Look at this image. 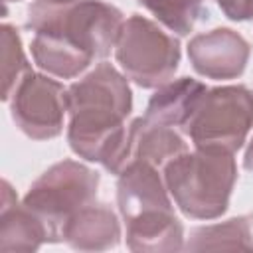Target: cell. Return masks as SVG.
<instances>
[{"label":"cell","mask_w":253,"mask_h":253,"mask_svg":"<svg viewBox=\"0 0 253 253\" xmlns=\"http://www.w3.org/2000/svg\"><path fill=\"white\" fill-rule=\"evenodd\" d=\"M67 142L71 150L119 174L128 162V128L132 93L126 75L111 63H99L67 87Z\"/></svg>","instance_id":"obj_1"},{"label":"cell","mask_w":253,"mask_h":253,"mask_svg":"<svg viewBox=\"0 0 253 253\" xmlns=\"http://www.w3.org/2000/svg\"><path fill=\"white\" fill-rule=\"evenodd\" d=\"M117 176V204L126 225V247L140 253L184 249V227L158 168L130 160Z\"/></svg>","instance_id":"obj_2"},{"label":"cell","mask_w":253,"mask_h":253,"mask_svg":"<svg viewBox=\"0 0 253 253\" xmlns=\"http://www.w3.org/2000/svg\"><path fill=\"white\" fill-rule=\"evenodd\" d=\"M166 188L186 217L215 219L225 213L237 180L233 154L196 148L162 168Z\"/></svg>","instance_id":"obj_3"},{"label":"cell","mask_w":253,"mask_h":253,"mask_svg":"<svg viewBox=\"0 0 253 253\" xmlns=\"http://www.w3.org/2000/svg\"><path fill=\"white\" fill-rule=\"evenodd\" d=\"M123 22L121 10L103 0H34L26 16L30 32L57 36L95 59L115 49Z\"/></svg>","instance_id":"obj_4"},{"label":"cell","mask_w":253,"mask_h":253,"mask_svg":"<svg viewBox=\"0 0 253 253\" xmlns=\"http://www.w3.org/2000/svg\"><path fill=\"white\" fill-rule=\"evenodd\" d=\"M99 174L77 160H61L49 166L26 192L24 206L45 225L49 243L63 241L67 221L97 200Z\"/></svg>","instance_id":"obj_5"},{"label":"cell","mask_w":253,"mask_h":253,"mask_svg":"<svg viewBox=\"0 0 253 253\" xmlns=\"http://www.w3.org/2000/svg\"><path fill=\"white\" fill-rule=\"evenodd\" d=\"M253 128V91L245 85L208 89L184 130L196 148L233 154Z\"/></svg>","instance_id":"obj_6"},{"label":"cell","mask_w":253,"mask_h":253,"mask_svg":"<svg viewBox=\"0 0 253 253\" xmlns=\"http://www.w3.org/2000/svg\"><path fill=\"white\" fill-rule=\"evenodd\" d=\"M115 57L126 79L138 87L156 89L174 77L180 63V43L156 22L132 14L123 22Z\"/></svg>","instance_id":"obj_7"},{"label":"cell","mask_w":253,"mask_h":253,"mask_svg":"<svg viewBox=\"0 0 253 253\" xmlns=\"http://www.w3.org/2000/svg\"><path fill=\"white\" fill-rule=\"evenodd\" d=\"M67 89L36 71H28L10 95V113L16 126L34 140H47L63 130Z\"/></svg>","instance_id":"obj_8"},{"label":"cell","mask_w":253,"mask_h":253,"mask_svg":"<svg viewBox=\"0 0 253 253\" xmlns=\"http://www.w3.org/2000/svg\"><path fill=\"white\" fill-rule=\"evenodd\" d=\"M247 40L229 30L215 28L198 34L188 43V59L192 67L208 79H235L245 71L249 59Z\"/></svg>","instance_id":"obj_9"},{"label":"cell","mask_w":253,"mask_h":253,"mask_svg":"<svg viewBox=\"0 0 253 253\" xmlns=\"http://www.w3.org/2000/svg\"><path fill=\"white\" fill-rule=\"evenodd\" d=\"M43 243H49L47 229L43 221L18 202L16 192L2 182V202H0V251H36Z\"/></svg>","instance_id":"obj_10"},{"label":"cell","mask_w":253,"mask_h":253,"mask_svg":"<svg viewBox=\"0 0 253 253\" xmlns=\"http://www.w3.org/2000/svg\"><path fill=\"white\" fill-rule=\"evenodd\" d=\"M63 241L77 251H105L121 241V223L107 204H89L81 208L65 225Z\"/></svg>","instance_id":"obj_11"},{"label":"cell","mask_w":253,"mask_h":253,"mask_svg":"<svg viewBox=\"0 0 253 253\" xmlns=\"http://www.w3.org/2000/svg\"><path fill=\"white\" fill-rule=\"evenodd\" d=\"M186 150V142L174 126L154 123L146 117H138L128 125V162L142 160L162 170Z\"/></svg>","instance_id":"obj_12"},{"label":"cell","mask_w":253,"mask_h":253,"mask_svg":"<svg viewBox=\"0 0 253 253\" xmlns=\"http://www.w3.org/2000/svg\"><path fill=\"white\" fill-rule=\"evenodd\" d=\"M206 85L192 77L170 79L160 85L146 105V119L166 126H186L198 103L206 93Z\"/></svg>","instance_id":"obj_13"},{"label":"cell","mask_w":253,"mask_h":253,"mask_svg":"<svg viewBox=\"0 0 253 253\" xmlns=\"http://www.w3.org/2000/svg\"><path fill=\"white\" fill-rule=\"evenodd\" d=\"M30 47L36 65L47 75L57 79L77 77L95 59L89 51L81 49L79 45L49 34H34Z\"/></svg>","instance_id":"obj_14"},{"label":"cell","mask_w":253,"mask_h":253,"mask_svg":"<svg viewBox=\"0 0 253 253\" xmlns=\"http://www.w3.org/2000/svg\"><path fill=\"white\" fill-rule=\"evenodd\" d=\"M251 215H237L219 223L202 225L192 231L190 241L184 245L190 251L204 249H235V247H251L253 231H251Z\"/></svg>","instance_id":"obj_15"},{"label":"cell","mask_w":253,"mask_h":253,"mask_svg":"<svg viewBox=\"0 0 253 253\" xmlns=\"http://www.w3.org/2000/svg\"><path fill=\"white\" fill-rule=\"evenodd\" d=\"M138 4L178 36L190 34L204 14V0H138Z\"/></svg>","instance_id":"obj_16"},{"label":"cell","mask_w":253,"mask_h":253,"mask_svg":"<svg viewBox=\"0 0 253 253\" xmlns=\"http://www.w3.org/2000/svg\"><path fill=\"white\" fill-rule=\"evenodd\" d=\"M32 71L22 49L20 34L14 26H2V99L8 101L24 75Z\"/></svg>","instance_id":"obj_17"},{"label":"cell","mask_w":253,"mask_h":253,"mask_svg":"<svg viewBox=\"0 0 253 253\" xmlns=\"http://www.w3.org/2000/svg\"><path fill=\"white\" fill-rule=\"evenodd\" d=\"M221 12L233 22H245L253 18V0H215Z\"/></svg>","instance_id":"obj_18"},{"label":"cell","mask_w":253,"mask_h":253,"mask_svg":"<svg viewBox=\"0 0 253 253\" xmlns=\"http://www.w3.org/2000/svg\"><path fill=\"white\" fill-rule=\"evenodd\" d=\"M243 166L253 172V138L247 144V150H245V156H243Z\"/></svg>","instance_id":"obj_19"},{"label":"cell","mask_w":253,"mask_h":253,"mask_svg":"<svg viewBox=\"0 0 253 253\" xmlns=\"http://www.w3.org/2000/svg\"><path fill=\"white\" fill-rule=\"evenodd\" d=\"M4 2H18V0H4Z\"/></svg>","instance_id":"obj_20"}]
</instances>
